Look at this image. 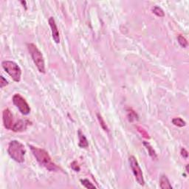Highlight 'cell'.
Returning a JSON list of instances; mask_svg holds the SVG:
<instances>
[{"instance_id": "obj_1", "label": "cell", "mask_w": 189, "mask_h": 189, "mask_svg": "<svg viewBox=\"0 0 189 189\" xmlns=\"http://www.w3.org/2000/svg\"><path fill=\"white\" fill-rule=\"evenodd\" d=\"M30 148L37 162L41 166L45 167L46 169L50 171H56L58 170V166L53 162L48 152H47L42 148L35 147L33 146H30Z\"/></svg>"}, {"instance_id": "obj_2", "label": "cell", "mask_w": 189, "mask_h": 189, "mask_svg": "<svg viewBox=\"0 0 189 189\" xmlns=\"http://www.w3.org/2000/svg\"><path fill=\"white\" fill-rule=\"evenodd\" d=\"M8 155L17 163H23L25 161V156L26 153L25 146L18 140H12L9 144L8 148Z\"/></svg>"}, {"instance_id": "obj_3", "label": "cell", "mask_w": 189, "mask_h": 189, "mask_svg": "<svg viewBox=\"0 0 189 189\" xmlns=\"http://www.w3.org/2000/svg\"><path fill=\"white\" fill-rule=\"evenodd\" d=\"M27 49L30 53L35 65L40 73H45V63L43 55L34 44H27Z\"/></svg>"}, {"instance_id": "obj_4", "label": "cell", "mask_w": 189, "mask_h": 189, "mask_svg": "<svg viewBox=\"0 0 189 189\" xmlns=\"http://www.w3.org/2000/svg\"><path fill=\"white\" fill-rule=\"evenodd\" d=\"M2 66L5 72L11 77L14 81H20L22 77V70L17 64L11 61H4L2 63Z\"/></svg>"}, {"instance_id": "obj_5", "label": "cell", "mask_w": 189, "mask_h": 189, "mask_svg": "<svg viewBox=\"0 0 189 189\" xmlns=\"http://www.w3.org/2000/svg\"><path fill=\"white\" fill-rule=\"evenodd\" d=\"M129 162L130 167H131L132 171L134 176H135V179L137 182L140 185H145V180L144 178V175H143L142 170H141L140 165H139L138 162H137V159L135 158L134 156H130L129 158Z\"/></svg>"}, {"instance_id": "obj_6", "label": "cell", "mask_w": 189, "mask_h": 189, "mask_svg": "<svg viewBox=\"0 0 189 189\" xmlns=\"http://www.w3.org/2000/svg\"><path fill=\"white\" fill-rule=\"evenodd\" d=\"M13 103L24 115H27L30 112V107L25 98L19 94H15L13 97Z\"/></svg>"}, {"instance_id": "obj_7", "label": "cell", "mask_w": 189, "mask_h": 189, "mask_svg": "<svg viewBox=\"0 0 189 189\" xmlns=\"http://www.w3.org/2000/svg\"><path fill=\"white\" fill-rule=\"evenodd\" d=\"M2 120L4 126L7 129H13L14 124V119H13V115L11 112L8 109H5L2 113Z\"/></svg>"}, {"instance_id": "obj_8", "label": "cell", "mask_w": 189, "mask_h": 189, "mask_svg": "<svg viewBox=\"0 0 189 189\" xmlns=\"http://www.w3.org/2000/svg\"><path fill=\"white\" fill-rule=\"evenodd\" d=\"M49 25L51 28V32H52V36L54 41L56 44H58L60 42V35L58 32V27H57L56 21L53 17H50L49 19Z\"/></svg>"}, {"instance_id": "obj_9", "label": "cell", "mask_w": 189, "mask_h": 189, "mask_svg": "<svg viewBox=\"0 0 189 189\" xmlns=\"http://www.w3.org/2000/svg\"><path fill=\"white\" fill-rule=\"evenodd\" d=\"M28 124H29L28 120H20L14 124L12 130L14 132H23L27 129Z\"/></svg>"}, {"instance_id": "obj_10", "label": "cell", "mask_w": 189, "mask_h": 189, "mask_svg": "<svg viewBox=\"0 0 189 189\" xmlns=\"http://www.w3.org/2000/svg\"><path fill=\"white\" fill-rule=\"evenodd\" d=\"M159 187L162 189H171L172 186L166 176H161L159 179Z\"/></svg>"}, {"instance_id": "obj_11", "label": "cell", "mask_w": 189, "mask_h": 189, "mask_svg": "<svg viewBox=\"0 0 189 189\" xmlns=\"http://www.w3.org/2000/svg\"><path fill=\"white\" fill-rule=\"evenodd\" d=\"M78 139H79V146L81 148H87L88 146H89V144H88V140L86 138V137L84 136V135L81 132L78 131Z\"/></svg>"}, {"instance_id": "obj_12", "label": "cell", "mask_w": 189, "mask_h": 189, "mask_svg": "<svg viewBox=\"0 0 189 189\" xmlns=\"http://www.w3.org/2000/svg\"><path fill=\"white\" fill-rule=\"evenodd\" d=\"M144 146L146 147V149L148 150V154H149L150 157H151L153 159H157V154H156L155 151L154 150V148H152V146H151V145H150L147 142H145V141L144 142Z\"/></svg>"}, {"instance_id": "obj_13", "label": "cell", "mask_w": 189, "mask_h": 189, "mask_svg": "<svg viewBox=\"0 0 189 189\" xmlns=\"http://www.w3.org/2000/svg\"><path fill=\"white\" fill-rule=\"evenodd\" d=\"M172 124L175 126H179V127H183L186 125V123H185V120H183L181 117H175L172 120Z\"/></svg>"}, {"instance_id": "obj_14", "label": "cell", "mask_w": 189, "mask_h": 189, "mask_svg": "<svg viewBox=\"0 0 189 189\" xmlns=\"http://www.w3.org/2000/svg\"><path fill=\"white\" fill-rule=\"evenodd\" d=\"M177 40L181 47H184V48L188 47V41H187L186 38H185L183 36H182V35H179V36H177Z\"/></svg>"}, {"instance_id": "obj_15", "label": "cell", "mask_w": 189, "mask_h": 189, "mask_svg": "<svg viewBox=\"0 0 189 189\" xmlns=\"http://www.w3.org/2000/svg\"><path fill=\"white\" fill-rule=\"evenodd\" d=\"M97 117H98V121H99V123H100V126H101V127H102V129H104V131L109 132V129H108V127H107V126H106L105 121H104V118H103L101 115H100V114H97Z\"/></svg>"}, {"instance_id": "obj_16", "label": "cell", "mask_w": 189, "mask_h": 189, "mask_svg": "<svg viewBox=\"0 0 189 189\" xmlns=\"http://www.w3.org/2000/svg\"><path fill=\"white\" fill-rule=\"evenodd\" d=\"M153 13L156 16H159V17H163L165 16V13L163 11V9L158 6H155L153 8Z\"/></svg>"}, {"instance_id": "obj_17", "label": "cell", "mask_w": 189, "mask_h": 189, "mask_svg": "<svg viewBox=\"0 0 189 189\" xmlns=\"http://www.w3.org/2000/svg\"><path fill=\"white\" fill-rule=\"evenodd\" d=\"M81 184L83 185L86 188L95 189V185H93V183H91V182H89L88 179H81Z\"/></svg>"}, {"instance_id": "obj_18", "label": "cell", "mask_w": 189, "mask_h": 189, "mask_svg": "<svg viewBox=\"0 0 189 189\" xmlns=\"http://www.w3.org/2000/svg\"><path fill=\"white\" fill-rule=\"evenodd\" d=\"M137 130H138V132H140L141 135H142V136H144L145 138H147V139H149L150 137L149 135H148V134L146 132V130H144L143 128L140 127V126H137Z\"/></svg>"}, {"instance_id": "obj_19", "label": "cell", "mask_w": 189, "mask_h": 189, "mask_svg": "<svg viewBox=\"0 0 189 189\" xmlns=\"http://www.w3.org/2000/svg\"><path fill=\"white\" fill-rule=\"evenodd\" d=\"M8 81H7L3 76L0 77V87L3 88L4 87H5L6 85H8Z\"/></svg>"}, {"instance_id": "obj_20", "label": "cell", "mask_w": 189, "mask_h": 189, "mask_svg": "<svg viewBox=\"0 0 189 189\" xmlns=\"http://www.w3.org/2000/svg\"><path fill=\"white\" fill-rule=\"evenodd\" d=\"M71 167H72L73 169L76 171H80V167L78 165V163H77L76 161H74V162L72 163V164H71Z\"/></svg>"}, {"instance_id": "obj_21", "label": "cell", "mask_w": 189, "mask_h": 189, "mask_svg": "<svg viewBox=\"0 0 189 189\" xmlns=\"http://www.w3.org/2000/svg\"><path fill=\"white\" fill-rule=\"evenodd\" d=\"M181 155L183 156V157H184V158H187V157H188V152H187L186 150L185 149V148H183L181 149Z\"/></svg>"}, {"instance_id": "obj_22", "label": "cell", "mask_w": 189, "mask_h": 189, "mask_svg": "<svg viewBox=\"0 0 189 189\" xmlns=\"http://www.w3.org/2000/svg\"><path fill=\"white\" fill-rule=\"evenodd\" d=\"M188 165H187V166H186V171H187V172H188Z\"/></svg>"}]
</instances>
